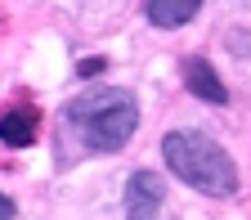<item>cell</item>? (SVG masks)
I'll return each mask as SVG.
<instances>
[{
    "mask_svg": "<svg viewBox=\"0 0 251 220\" xmlns=\"http://www.w3.org/2000/svg\"><path fill=\"white\" fill-rule=\"evenodd\" d=\"M63 117H68V126L76 131V139L85 148L117 153L139 126V104H135V94L121 90V85H94V90L76 94Z\"/></svg>",
    "mask_w": 251,
    "mask_h": 220,
    "instance_id": "obj_1",
    "label": "cell"
},
{
    "mask_svg": "<svg viewBox=\"0 0 251 220\" xmlns=\"http://www.w3.org/2000/svg\"><path fill=\"white\" fill-rule=\"evenodd\" d=\"M162 153H166L171 171L188 189L211 193V198L238 193V166H233V157L220 148L211 135H202V131H171L162 139Z\"/></svg>",
    "mask_w": 251,
    "mask_h": 220,
    "instance_id": "obj_2",
    "label": "cell"
},
{
    "mask_svg": "<svg viewBox=\"0 0 251 220\" xmlns=\"http://www.w3.org/2000/svg\"><path fill=\"white\" fill-rule=\"evenodd\" d=\"M166 202V184L157 171H135L126 180V220H157Z\"/></svg>",
    "mask_w": 251,
    "mask_h": 220,
    "instance_id": "obj_3",
    "label": "cell"
},
{
    "mask_svg": "<svg viewBox=\"0 0 251 220\" xmlns=\"http://www.w3.org/2000/svg\"><path fill=\"white\" fill-rule=\"evenodd\" d=\"M184 81H188V90L198 94V99H206V104H229V90H225V81L215 77V68L206 58H184Z\"/></svg>",
    "mask_w": 251,
    "mask_h": 220,
    "instance_id": "obj_4",
    "label": "cell"
},
{
    "mask_svg": "<svg viewBox=\"0 0 251 220\" xmlns=\"http://www.w3.org/2000/svg\"><path fill=\"white\" fill-rule=\"evenodd\" d=\"M144 18L152 27H184V23H193L198 9H202V0H144Z\"/></svg>",
    "mask_w": 251,
    "mask_h": 220,
    "instance_id": "obj_5",
    "label": "cell"
},
{
    "mask_svg": "<svg viewBox=\"0 0 251 220\" xmlns=\"http://www.w3.org/2000/svg\"><path fill=\"white\" fill-rule=\"evenodd\" d=\"M36 112L31 108H9L5 117H0V139H5L9 148H27L31 139H36Z\"/></svg>",
    "mask_w": 251,
    "mask_h": 220,
    "instance_id": "obj_6",
    "label": "cell"
},
{
    "mask_svg": "<svg viewBox=\"0 0 251 220\" xmlns=\"http://www.w3.org/2000/svg\"><path fill=\"white\" fill-rule=\"evenodd\" d=\"M103 68H108L103 58H81V63H76V72H81V77H94V72H103Z\"/></svg>",
    "mask_w": 251,
    "mask_h": 220,
    "instance_id": "obj_7",
    "label": "cell"
},
{
    "mask_svg": "<svg viewBox=\"0 0 251 220\" xmlns=\"http://www.w3.org/2000/svg\"><path fill=\"white\" fill-rule=\"evenodd\" d=\"M9 216H14V202H9V198H0V220H9Z\"/></svg>",
    "mask_w": 251,
    "mask_h": 220,
    "instance_id": "obj_8",
    "label": "cell"
}]
</instances>
